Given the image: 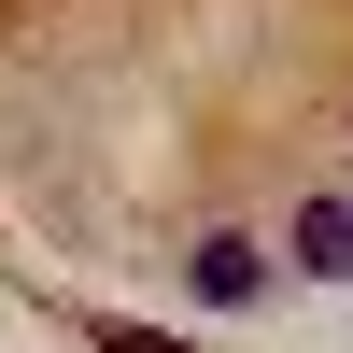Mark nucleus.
Returning a JSON list of instances; mask_svg holds the SVG:
<instances>
[{
  "instance_id": "obj_2",
  "label": "nucleus",
  "mask_w": 353,
  "mask_h": 353,
  "mask_svg": "<svg viewBox=\"0 0 353 353\" xmlns=\"http://www.w3.org/2000/svg\"><path fill=\"white\" fill-rule=\"evenodd\" d=\"M254 283H269V254H254L241 226H212V241H198V297H254Z\"/></svg>"
},
{
  "instance_id": "obj_3",
  "label": "nucleus",
  "mask_w": 353,
  "mask_h": 353,
  "mask_svg": "<svg viewBox=\"0 0 353 353\" xmlns=\"http://www.w3.org/2000/svg\"><path fill=\"white\" fill-rule=\"evenodd\" d=\"M99 353H170V339H141V325H113V339H99Z\"/></svg>"
},
{
  "instance_id": "obj_1",
  "label": "nucleus",
  "mask_w": 353,
  "mask_h": 353,
  "mask_svg": "<svg viewBox=\"0 0 353 353\" xmlns=\"http://www.w3.org/2000/svg\"><path fill=\"white\" fill-rule=\"evenodd\" d=\"M297 269H311V283H353V212H339V198L297 212Z\"/></svg>"
}]
</instances>
